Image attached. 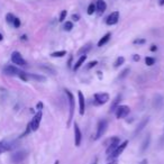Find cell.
Instances as JSON below:
<instances>
[{
	"instance_id": "6da1fadb",
	"label": "cell",
	"mask_w": 164,
	"mask_h": 164,
	"mask_svg": "<svg viewBox=\"0 0 164 164\" xmlns=\"http://www.w3.org/2000/svg\"><path fill=\"white\" fill-rule=\"evenodd\" d=\"M65 93H66V97H68V100H69V106H70V112H69V119H68V126L71 125L73 119V115H74V96H73L70 90H65Z\"/></svg>"
},
{
	"instance_id": "7a4b0ae2",
	"label": "cell",
	"mask_w": 164,
	"mask_h": 164,
	"mask_svg": "<svg viewBox=\"0 0 164 164\" xmlns=\"http://www.w3.org/2000/svg\"><path fill=\"white\" fill-rule=\"evenodd\" d=\"M127 145H128L127 139H126V141H124L122 144H119L118 147H117V148H116V149H115L110 155H108V161H109V162L110 161H115V160H116V159H117V157H118V156L124 152V149L127 147Z\"/></svg>"
},
{
	"instance_id": "3957f363",
	"label": "cell",
	"mask_w": 164,
	"mask_h": 164,
	"mask_svg": "<svg viewBox=\"0 0 164 164\" xmlns=\"http://www.w3.org/2000/svg\"><path fill=\"white\" fill-rule=\"evenodd\" d=\"M109 94L106 93V92H99V93H96L93 96V104L99 106V105H105L109 101Z\"/></svg>"
},
{
	"instance_id": "277c9868",
	"label": "cell",
	"mask_w": 164,
	"mask_h": 164,
	"mask_svg": "<svg viewBox=\"0 0 164 164\" xmlns=\"http://www.w3.org/2000/svg\"><path fill=\"white\" fill-rule=\"evenodd\" d=\"M107 126H108V122H107L106 119H100V120L98 122L97 133H96V135H94V139H96V141L99 139V138L105 134V131H106V129H107Z\"/></svg>"
},
{
	"instance_id": "5b68a950",
	"label": "cell",
	"mask_w": 164,
	"mask_h": 164,
	"mask_svg": "<svg viewBox=\"0 0 164 164\" xmlns=\"http://www.w3.org/2000/svg\"><path fill=\"white\" fill-rule=\"evenodd\" d=\"M129 111H130V108L128 106H126V105L118 106V108L116 109V118L117 119H122V118L127 117Z\"/></svg>"
},
{
	"instance_id": "8992f818",
	"label": "cell",
	"mask_w": 164,
	"mask_h": 164,
	"mask_svg": "<svg viewBox=\"0 0 164 164\" xmlns=\"http://www.w3.org/2000/svg\"><path fill=\"white\" fill-rule=\"evenodd\" d=\"M42 117H43L42 110H38V111H37V114L34 116L33 120L29 123V124H31V128H32V130H33V131H35V130L38 129L39 125H41V122H42Z\"/></svg>"
},
{
	"instance_id": "52a82bcc",
	"label": "cell",
	"mask_w": 164,
	"mask_h": 164,
	"mask_svg": "<svg viewBox=\"0 0 164 164\" xmlns=\"http://www.w3.org/2000/svg\"><path fill=\"white\" fill-rule=\"evenodd\" d=\"M120 144V139H119V137H112L111 139H110V143L108 147H107V149H106V154L107 155H110L117 147L118 145Z\"/></svg>"
},
{
	"instance_id": "ba28073f",
	"label": "cell",
	"mask_w": 164,
	"mask_h": 164,
	"mask_svg": "<svg viewBox=\"0 0 164 164\" xmlns=\"http://www.w3.org/2000/svg\"><path fill=\"white\" fill-rule=\"evenodd\" d=\"M11 62L14 63V64H17L19 66H25L27 63H26V61L23 58V56L21 54L19 53V52H14L13 54H11Z\"/></svg>"
},
{
	"instance_id": "9c48e42d",
	"label": "cell",
	"mask_w": 164,
	"mask_h": 164,
	"mask_svg": "<svg viewBox=\"0 0 164 164\" xmlns=\"http://www.w3.org/2000/svg\"><path fill=\"white\" fill-rule=\"evenodd\" d=\"M81 141H82V134H81L80 127L76 123H74V144H75L76 147L80 146Z\"/></svg>"
},
{
	"instance_id": "30bf717a",
	"label": "cell",
	"mask_w": 164,
	"mask_h": 164,
	"mask_svg": "<svg viewBox=\"0 0 164 164\" xmlns=\"http://www.w3.org/2000/svg\"><path fill=\"white\" fill-rule=\"evenodd\" d=\"M118 20H119V11H114L107 17L106 24L109 26H112V25H116L118 23Z\"/></svg>"
},
{
	"instance_id": "8fae6325",
	"label": "cell",
	"mask_w": 164,
	"mask_h": 164,
	"mask_svg": "<svg viewBox=\"0 0 164 164\" xmlns=\"http://www.w3.org/2000/svg\"><path fill=\"white\" fill-rule=\"evenodd\" d=\"M19 72H20V70L14 65H6L3 68V73L6 75H18Z\"/></svg>"
},
{
	"instance_id": "7c38bea8",
	"label": "cell",
	"mask_w": 164,
	"mask_h": 164,
	"mask_svg": "<svg viewBox=\"0 0 164 164\" xmlns=\"http://www.w3.org/2000/svg\"><path fill=\"white\" fill-rule=\"evenodd\" d=\"M78 97H79V106H80V109L79 112L81 116L84 115V110H86V100H84V96L81 91H78Z\"/></svg>"
},
{
	"instance_id": "4fadbf2b",
	"label": "cell",
	"mask_w": 164,
	"mask_h": 164,
	"mask_svg": "<svg viewBox=\"0 0 164 164\" xmlns=\"http://www.w3.org/2000/svg\"><path fill=\"white\" fill-rule=\"evenodd\" d=\"M25 157H26V153H25V152H17V153L13 154V156H11V161H13V163L17 164V163L23 162Z\"/></svg>"
},
{
	"instance_id": "5bb4252c",
	"label": "cell",
	"mask_w": 164,
	"mask_h": 164,
	"mask_svg": "<svg viewBox=\"0 0 164 164\" xmlns=\"http://www.w3.org/2000/svg\"><path fill=\"white\" fill-rule=\"evenodd\" d=\"M96 9L98 10L99 15H101V14H104L105 10L107 9V3H106L104 0H98L97 3H96Z\"/></svg>"
},
{
	"instance_id": "9a60e30c",
	"label": "cell",
	"mask_w": 164,
	"mask_h": 164,
	"mask_svg": "<svg viewBox=\"0 0 164 164\" xmlns=\"http://www.w3.org/2000/svg\"><path fill=\"white\" fill-rule=\"evenodd\" d=\"M86 60H87V55H81V56L79 57V60L74 63V65H73V70H74V71L79 70V69L82 66V64L86 62Z\"/></svg>"
},
{
	"instance_id": "2e32d148",
	"label": "cell",
	"mask_w": 164,
	"mask_h": 164,
	"mask_svg": "<svg viewBox=\"0 0 164 164\" xmlns=\"http://www.w3.org/2000/svg\"><path fill=\"white\" fill-rule=\"evenodd\" d=\"M120 99H122V96H120V94H118V96L115 98V100L111 102V106H110L109 112H114V111H116V109H117V108H118V106H119Z\"/></svg>"
},
{
	"instance_id": "e0dca14e",
	"label": "cell",
	"mask_w": 164,
	"mask_h": 164,
	"mask_svg": "<svg viewBox=\"0 0 164 164\" xmlns=\"http://www.w3.org/2000/svg\"><path fill=\"white\" fill-rule=\"evenodd\" d=\"M148 120H149V118H148V117H146V118H144V119H143V120L141 122V124L138 125V127L136 128V130H135V133H134V134H135V135L139 134V133H141V131H142V130L144 129V127H145L146 125L148 124Z\"/></svg>"
},
{
	"instance_id": "ac0fdd59",
	"label": "cell",
	"mask_w": 164,
	"mask_h": 164,
	"mask_svg": "<svg viewBox=\"0 0 164 164\" xmlns=\"http://www.w3.org/2000/svg\"><path fill=\"white\" fill-rule=\"evenodd\" d=\"M110 37H111V34H110V33H107L105 36H102L101 38H100V41L98 42V46H99V47H101V46H104L105 44H107V43H108V41L110 39Z\"/></svg>"
},
{
	"instance_id": "d6986e66",
	"label": "cell",
	"mask_w": 164,
	"mask_h": 164,
	"mask_svg": "<svg viewBox=\"0 0 164 164\" xmlns=\"http://www.w3.org/2000/svg\"><path fill=\"white\" fill-rule=\"evenodd\" d=\"M91 44H90V43H89V44H87V45H84V46H82V47H81V48H80V50H79V52H78V54L80 55V56H81V55H87V53H88V52H89V51H90V50H91Z\"/></svg>"
},
{
	"instance_id": "ffe728a7",
	"label": "cell",
	"mask_w": 164,
	"mask_h": 164,
	"mask_svg": "<svg viewBox=\"0 0 164 164\" xmlns=\"http://www.w3.org/2000/svg\"><path fill=\"white\" fill-rule=\"evenodd\" d=\"M27 76H28V80H29V79H33V80H36V81H45V80H46V78H45V76L39 75V74L27 73Z\"/></svg>"
},
{
	"instance_id": "44dd1931",
	"label": "cell",
	"mask_w": 164,
	"mask_h": 164,
	"mask_svg": "<svg viewBox=\"0 0 164 164\" xmlns=\"http://www.w3.org/2000/svg\"><path fill=\"white\" fill-rule=\"evenodd\" d=\"M11 149V145L9 143H6V142H0V154L1 153H5L7 151H10Z\"/></svg>"
},
{
	"instance_id": "7402d4cb",
	"label": "cell",
	"mask_w": 164,
	"mask_h": 164,
	"mask_svg": "<svg viewBox=\"0 0 164 164\" xmlns=\"http://www.w3.org/2000/svg\"><path fill=\"white\" fill-rule=\"evenodd\" d=\"M149 142H151V136H149V135H147V137L144 139V142H143V144H142V147H141V152H142V153H144L146 149L148 148V146H149Z\"/></svg>"
},
{
	"instance_id": "603a6c76",
	"label": "cell",
	"mask_w": 164,
	"mask_h": 164,
	"mask_svg": "<svg viewBox=\"0 0 164 164\" xmlns=\"http://www.w3.org/2000/svg\"><path fill=\"white\" fill-rule=\"evenodd\" d=\"M124 62H125V57H124V56H118L117 60H116L115 63H114V66H115V68H119L120 65L124 64Z\"/></svg>"
},
{
	"instance_id": "cb8c5ba5",
	"label": "cell",
	"mask_w": 164,
	"mask_h": 164,
	"mask_svg": "<svg viewBox=\"0 0 164 164\" xmlns=\"http://www.w3.org/2000/svg\"><path fill=\"white\" fill-rule=\"evenodd\" d=\"M64 55H66V51H57V52L52 53L51 56L52 57H63Z\"/></svg>"
},
{
	"instance_id": "d4e9b609",
	"label": "cell",
	"mask_w": 164,
	"mask_h": 164,
	"mask_svg": "<svg viewBox=\"0 0 164 164\" xmlns=\"http://www.w3.org/2000/svg\"><path fill=\"white\" fill-rule=\"evenodd\" d=\"M145 63H146V65L152 66L153 64H155V58H154V57H151V56H147L145 58Z\"/></svg>"
},
{
	"instance_id": "484cf974",
	"label": "cell",
	"mask_w": 164,
	"mask_h": 164,
	"mask_svg": "<svg viewBox=\"0 0 164 164\" xmlns=\"http://www.w3.org/2000/svg\"><path fill=\"white\" fill-rule=\"evenodd\" d=\"M96 11V5L93 3V2H91L90 5H89V7H88V15H93V13Z\"/></svg>"
},
{
	"instance_id": "4316f807",
	"label": "cell",
	"mask_w": 164,
	"mask_h": 164,
	"mask_svg": "<svg viewBox=\"0 0 164 164\" xmlns=\"http://www.w3.org/2000/svg\"><path fill=\"white\" fill-rule=\"evenodd\" d=\"M72 28H73V23H72V21H66V23L64 24V29H65V31L70 32Z\"/></svg>"
},
{
	"instance_id": "83f0119b",
	"label": "cell",
	"mask_w": 164,
	"mask_h": 164,
	"mask_svg": "<svg viewBox=\"0 0 164 164\" xmlns=\"http://www.w3.org/2000/svg\"><path fill=\"white\" fill-rule=\"evenodd\" d=\"M14 19H15V16H14L13 14H7V16H6V20H7V23L13 24Z\"/></svg>"
},
{
	"instance_id": "f1b7e54d",
	"label": "cell",
	"mask_w": 164,
	"mask_h": 164,
	"mask_svg": "<svg viewBox=\"0 0 164 164\" xmlns=\"http://www.w3.org/2000/svg\"><path fill=\"white\" fill-rule=\"evenodd\" d=\"M13 25H14L15 28H19V27H20V19L17 18V17H15L14 21H13Z\"/></svg>"
},
{
	"instance_id": "f546056e",
	"label": "cell",
	"mask_w": 164,
	"mask_h": 164,
	"mask_svg": "<svg viewBox=\"0 0 164 164\" xmlns=\"http://www.w3.org/2000/svg\"><path fill=\"white\" fill-rule=\"evenodd\" d=\"M97 64H98V61H92V62H90V63H88V65L86 66V69H87V70L92 69V68H94Z\"/></svg>"
},
{
	"instance_id": "4dcf8cb0",
	"label": "cell",
	"mask_w": 164,
	"mask_h": 164,
	"mask_svg": "<svg viewBox=\"0 0 164 164\" xmlns=\"http://www.w3.org/2000/svg\"><path fill=\"white\" fill-rule=\"evenodd\" d=\"M66 15H68V11H66V10H62V13H61V15H60V21H61V23L64 21Z\"/></svg>"
},
{
	"instance_id": "1f68e13d",
	"label": "cell",
	"mask_w": 164,
	"mask_h": 164,
	"mask_svg": "<svg viewBox=\"0 0 164 164\" xmlns=\"http://www.w3.org/2000/svg\"><path fill=\"white\" fill-rule=\"evenodd\" d=\"M146 41L144 38H137V39H135L134 41V44H144Z\"/></svg>"
},
{
	"instance_id": "d6a6232c",
	"label": "cell",
	"mask_w": 164,
	"mask_h": 164,
	"mask_svg": "<svg viewBox=\"0 0 164 164\" xmlns=\"http://www.w3.org/2000/svg\"><path fill=\"white\" fill-rule=\"evenodd\" d=\"M128 72H129V69H126V70H124V71H123V73H122V75H120L119 78H124V76H126Z\"/></svg>"
},
{
	"instance_id": "836d02e7",
	"label": "cell",
	"mask_w": 164,
	"mask_h": 164,
	"mask_svg": "<svg viewBox=\"0 0 164 164\" xmlns=\"http://www.w3.org/2000/svg\"><path fill=\"white\" fill-rule=\"evenodd\" d=\"M133 60H134L135 62H137V61H139V60H141V57H139V55L135 54V55H133Z\"/></svg>"
},
{
	"instance_id": "e575fe53",
	"label": "cell",
	"mask_w": 164,
	"mask_h": 164,
	"mask_svg": "<svg viewBox=\"0 0 164 164\" xmlns=\"http://www.w3.org/2000/svg\"><path fill=\"white\" fill-rule=\"evenodd\" d=\"M72 19H73V20H75V21H78V20L80 19V16H79V15H75V14H74V15H72Z\"/></svg>"
},
{
	"instance_id": "d590c367",
	"label": "cell",
	"mask_w": 164,
	"mask_h": 164,
	"mask_svg": "<svg viewBox=\"0 0 164 164\" xmlns=\"http://www.w3.org/2000/svg\"><path fill=\"white\" fill-rule=\"evenodd\" d=\"M43 109V102H38L37 104V110H42Z\"/></svg>"
},
{
	"instance_id": "8d00e7d4",
	"label": "cell",
	"mask_w": 164,
	"mask_h": 164,
	"mask_svg": "<svg viewBox=\"0 0 164 164\" xmlns=\"http://www.w3.org/2000/svg\"><path fill=\"white\" fill-rule=\"evenodd\" d=\"M151 51H152V52H155V51H157V46H155V45H152V47H151Z\"/></svg>"
},
{
	"instance_id": "74e56055",
	"label": "cell",
	"mask_w": 164,
	"mask_h": 164,
	"mask_svg": "<svg viewBox=\"0 0 164 164\" xmlns=\"http://www.w3.org/2000/svg\"><path fill=\"white\" fill-rule=\"evenodd\" d=\"M97 163H98V159H97V157H94V159H93V161H92L90 164H97Z\"/></svg>"
},
{
	"instance_id": "f35d334b",
	"label": "cell",
	"mask_w": 164,
	"mask_h": 164,
	"mask_svg": "<svg viewBox=\"0 0 164 164\" xmlns=\"http://www.w3.org/2000/svg\"><path fill=\"white\" fill-rule=\"evenodd\" d=\"M107 164H118V162L115 160V161H110L109 163H107Z\"/></svg>"
},
{
	"instance_id": "ab89813d",
	"label": "cell",
	"mask_w": 164,
	"mask_h": 164,
	"mask_svg": "<svg viewBox=\"0 0 164 164\" xmlns=\"http://www.w3.org/2000/svg\"><path fill=\"white\" fill-rule=\"evenodd\" d=\"M159 3H160L161 6H163V5H164V0H159Z\"/></svg>"
},
{
	"instance_id": "60d3db41",
	"label": "cell",
	"mask_w": 164,
	"mask_h": 164,
	"mask_svg": "<svg viewBox=\"0 0 164 164\" xmlns=\"http://www.w3.org/2000/svg\"><path fill=\"white\" fill-rule=\"evenodd\" d=\"M139 164H147V160H143Z\"/></svg>"
},
{
	"instance_id": "b9f144b4",
	"label": "cell",
	"mask_w": 164,
	"mask_h": 164,
	"mask_svg": "<svg viewBox=\"0 0 164 164\" xmlns=\"http://www.w3.org/2000/svg\"><path fill=\"white\" fill-rule=\"evenodd\" d=\"M21 39H23V41H25V39H27V36H26V35H23V36H21Z\"/></svg>"
},
{
	"instance_id": "7bdbcfd3",
	"label": "cell",
	"mask_w": 164,
	"mask_h": 164,
	"mask_svg": "<svg viewBox=\"0 0 164 164\" xmlns=\"http://www.w3.org/2000/svg\"><path fill=\"white\" fill-rule=\"evenodd\" d=\"M2 39H3V36H2V34H1V33H0V42H1V41H2Z\"/></svg>"
},
{
	"instance_id": "ee69618b",
	"label": "cell",
	"mask_w": 164,
	"mask_h": 164,
	"mask_svg": "<svg viewBox=\"0 0 164 164\" xmlns=\"http://www.w3.org/2000/svg\"><path fill=\"white\" fill-rule=\"evenodd\" d=\"M54 164H60V162H58V161H55Z\"/></svg>"
}]
</instances>
